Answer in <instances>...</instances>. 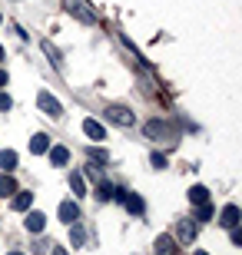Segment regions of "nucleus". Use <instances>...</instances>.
<instances>
[{"instance_id":"nucleus-1","label":"nucleus","mask_w":242,"mask_h":255,"mask_svg":"<svg viewBox=\"0 0 242 255\" xmlns=\"http://www.w3.org/2000/svg\"><path fill=\"white\" fill-rule=\"evenodd\" d=\"M66 10H70L80 23H86V27H93V23H96V13L90 10V3H86V0H66Z\"/></svg>"},{"instance_id":"nucleus-2","label":"nucleus","mask_w":242,"mask_h":255,"mask_svg":"<svg viewBox=\"0 0 242 255\" xmlns=\"http://www.w3.org/2000/svg\"><path fill=\"white\" fill-rule=\"evenodd\" d=\"M37 106H40V110H43L47 116H53V120H60V116H63V103H60V100H56L53 93H47V90H40Z\"/></svg>"},{"instance_id":"nucleus-3","label":"nucleus","mask_w":242,"mask_h":255,"mask_svg":"<svg viewBox=\"0 0 242 255\" xmlns=\"http://www.w3.org/2000/svg\"><path fill=\"white\" fill-rule=\"evenodd\" d=\"M143 132H146V139H156V142H163V139H173V129H169L163 120H149L146 126H143Z\"/></svg>"},{"instance_id":"nucleus-4","label":"nucleus","mask_w":242,"mask_h":255,"mask_svg":"<svg viewBox=\"0 0 242 255\" xmlns=\"http://www.w3.org/2000/svg\"><path fill=\"white\" fill-rule=\"evenodd\" d=\"M106 120L116 123V126H133L136 123V116H133L126 106H106Z\"/></svg>"},{"instance_id":"nucleus-5","label":"nucleus","mask_w":242,"mask_h":255,"mask_svg":"<svg viewBox=\"0 0 242 255\" xmlns=\"http://www.w3.org/2000/svg\"><path fill=\"white\" fill-rule=\"evenodd\" d=\"M153 249H156V255H176V252H179L176 239H173V236H166V232H163V236L156 239V246H153Z\"/></svg>"},{"instance_id":"nucleus-6","label":"nucleus","mask_w":242,"mask_h":255,"mask_svg":"<svg viewBox=\"0 0 242 255\" xmlns=\"http://www.w3.org/2000/svg\"><path fill=\"white\" fill-rule=\"evenodd\" d=\"M83 132H86L93 142H103V139H106V129H103V123H96V120H90V116L83 120Z\"/></svg>"},{"instance_id":"nucleus-7","label":"nucleus","mask_w":242,"mask_h":255,"mask_svg":"<svg viewBox=\"0 0 242 255\" xmlns=\"http://www.w3.org/2000/svg\"><path fill=\"white\" fill-rule=\"evenodd\" d=\"M23 226H27V232H43V229H47V216H43V212H27Z\"/></svg>"},{"instance_id":"nucleus-8","label":"nucleus","mask_w":242,"mask_h":255,"mask_svg":"<svg viewBox=\"0 0 242 255\" xmlns=\"http://www.w3.org/2000/svg\"><path fill=\"white\" fill-rule=\"evenodd\" d=\"M60 219L73 226L76 219H80V206H76V202H60Z\"/></svg>"},{"instance_id":"nucleus-9","label":"nucleus","mask_w":242,"mask_h":255,"mask_svg":"<svg viewBox=\"0 0 242 255\" xmlns=\"http://www.w3.org/2000/svg\"><path fill=\"white\" fill-rule=\"evenodd\" d=\"M50 152V162H53V166H66V162H70V149H66V146H53V149H47Z\"/></svg>"},{"instance_id":"nucleus-10","label":"nucleus","mask_w":242,"mask_h":255,"mask_svg":"<svg viewBox=\"0 0 242 255\" xmlns=\"http://www.w3.org/2000/svg\"><path fill=\"white\" fill-rule=\"evenodd\" d=\"M176 236L183 239V242H193V239H196V222H189V219H183V222L176 226Z\"/></svg>"},{"instance_id":"nucleus-11","label":"nucleus","mask_w":242,"mask_h":255,"mask_svg":"<svg viewBox=\"0 0 242 255\" xmlns=\"http://www.w3.org/2000/svg\"><path fill=\"white\" fill-rule=\"evenodd\" d=\"M226 229H233V226H239V206H226L223 209V219H219Z\"/></svg>"},{"instance_id":"nucleus-12","label":"nucleus","mask_w":242,"mask_h":255,"mask_svg":"<svg viewBox=\"0 0 242 255\" xmlns=\"http://www.w3.org/2000/svg\"><path fill=\"white\" fill-rule=\"evenodd\" d=\"M17 192V179L10 172H0V196H13Z\"/></svg>"},{"instance_id":"nucleus-13","label":"nucleus","mask_w":242,"mask_h":255,"mask_svg":"<svg viewBox=\"0 0 242 255\" xmlns=\"http://www.w3.org/2000/svg\"><path fill=\"white\" fill-rule=\"evenodd\" d=\"M0 169H3V172H13V169H17V152H13V149H3V152H0Z\"/></svg>"},{"instance_id":"nucleus-14","label":"nucleus","mask_w":242,"mask_h":255,"mask_svg":"<svg viewBox=\"0 0 242 255\" xmlns=\"http://www.w3.org/2000/svg\"><path fill=\"white\" fill-rule=\"evenodd\" d=\"M30 206H33V192H17V196H13V209H17V212H27Z\"/></svg>"},{"instance_id":"nucleus-15","label":"nucleus","mask_w":242,"mask_h":255,"mask_svg":"<svg viewBox=\"0 0 242 255\" xmlns=\"http://www.w3.org/2000/svg\"><path fill=\"white\" fill-rule=\"evenodd\" d=\"M50 149V136H43V132H37V136H33V139H30V152H47Z\"/></svg>"},{"instance_id":"nucleus-16","label":"nucleus","mask_w":242,"mask_h":255,"mask_svg":"<svg viewBox=\"0 0 242 255\" xmlns=\"http://www.w3.org/2000/svg\"><path fill=\"white\" fill-rule=\"evenodd\" d=\"M70 189H73L76 199H83V196H86V179L80 176V172H73V176H70Z\"/></svg>"},{"instance_id":"nucleus-17","label":"nucleus","mask_w":242,"mask_h":255,"mask_svg":"<svg viewBox=\"0 0 242 255\" xmlns=\"http://www.w3.org/2000/svg\"><path fill=\"white\" fill-rule=\"evenodd\" d=\"M189 202H193V206L209 202V189H206V186H193V189H189Z\"/></svg>"},{"instance_id":"nucleus-18","label":"nucleus","mask_w":242,"mask_h":255,"mask_svg":"<svg viewBox=\"0 0 242 255\" xmlns=\"http://www.w3.org/2000/svg\"><path fill=\"white\" fill-rule=\"evenodd\" d=\"M123 202H126V209H130L133 216H143V212H146V206H143L140 196H123Z\"/></svg>"},{"instance_id":"nucleus-19","label":"nucleus","mask_w":242,"mask_h":255,"mask_svg":"<svg viewBox=\"0 0 242 255\" xmlns=\"http://www.w3.org/2000/svg\"><path fill=\"white\" fill-rule=\"evenodd\" d=\"M43 53L50 57V63H53V66H63V57H60V50H56L50 40H43Z\"/></svg>"},{"instance_id":"nucleus-20","label":"nucleus","mask_w":242,"mask_h":255,"mask_svg":"<svg viewBox=\"0 0 242 255\" xmlns=\"http://www.w3.org/2000/svg\"><path fill=\"white\" fill-rule=\"evenodd\" d=\"M70 242H73V246H80V249H83V242H86V232L76 226V222H73V232H70Z\"/></svg>"},{"instance_id":"nucleus-21","label":"nucleus","mask_w":242,"mask_h":255,"mask_svg":"<svg viewBox=\"0 0 242 255\" xmlns=\"http://www.w3.org/2000/svg\"><path fill=\"white\" fill-rule=\"evenodd\" d=\"M86 156L93 162H110V152H103V149H86Z\"/></svg>"},{"instance_id":"nucleus-22","label":"nucleus","mask_w":242,"mask_h":255,"mask_svg":"<svg viewBox=\"0 0 242 255\" xmlns=\"http://www.w3.org/2000/svg\"><path fill=\"white\" fill-rule=\"evenodd\" d=\"M209 216H213V209H209V202H203V206L196 209V219H199V222H206Z\"/></svg>"},{"instance_id":"nucleus-23","label":"nucleus","mask_w":242,"mask_h":255,"mask_svg":"<svg viewBox=\"0 0 242 255\" xmlns=\"http://www.w3.org/2000/svg\"><path fill=\"white\" fill-rule=\"evenodd\" d=\"M149 162H153L156 169H166V156H163V152H153V156H149Z\"/></svg>"},{"instance_id":"nucleus-24","label":"nucleus","mask_w":242,"mask_h":255,"mask_svg":"<svg viewBox=\"0 0 242 255\" xmlns=\"http://www.w3.org/2000/svg\"><path fill=\"white\" fill-rule=\"evenodd\" d=\"M86 176L100 182V179H103V169H100V166H86Z\"/></svg>"},{"instance_id":"nucleus-25","label":"nucleus","mask_w":242,"mask_h":255,"mask_svg":"<svg viewBox=\"0 0 242 255\" xmlns=\"http://www.w3.org/2000/svg\"><path fill=\"white\" fill-rule=\"evenodd\" d=\"M229 239H233V246H242V232H239V226L229 229Z\"/></svg>"},{"instance_id":"nucleus-26","label":"nucleus","mask_w":242,"mask_h":255,"mask_svg":"<svg viewBox=\"0 0 242 255\" xmlns=\"http://www.w3.org/2000/svg\"><path fill=\"white\" fill-rule=\"evenodd\" d=\"M10 106H13V100L7 93H0V110H10Z\"/></svg>"},{"instance_id":"nucleus-27","label":"nucleus","mask_w":242,"mask_h":255,"mask_svg":"<svg viewBox=\"0 0 242 255\" xmlns=\"http://www.w3.org/2000/svg\"><path fill=\"white\" fill-rule=\"evenodd\" d=\"M50 255H66V249H63V246H56V249H53Z\"/></svg>"},{"instance_id":"nucleus-28","label":"nucleus","mask_w":242,"mask_h":255,"mask_svg":"<svg viewBox=\"0 0 242 255\" xmlns=\"http://www.w3.org/2000/svg\"><path fill=\"white\" fill-rule=\"evenodd\" d=\"M0 86H7V70H0Z\"/></svg>"},{"instance_id":"nucleus-29","label":"nucleus","mask_w":242,"mask_h":255,"mask_svg":"<svg viewBox=\"0 0 242 255\" xmlns=\"http://www.w3.org/2000/svg\"><path fill=\"white\" fill-rule=\"evenodd\" d=\"M3 57H7V50H3V47H0V60H3Z\"/></svg>"},{"instance_id":"nucleus-30","label":"nucleus","mask_w":242,"mask_h":255,"mask_svg":"<svg viewBox=\"0 0 242 255\" xmlns=\"http://www.w3.org/2000/svg\"><path fill=\"white\" fill-rule=\"evenodd\" d=\"M193 255H209V252H193Z\"/></svg>"},{"instance_id":"nucleus-31","label":"nucleus","mask_w":242,"mask_h":255,"mask_svg":"<svg viewBox=\"0 0 242 255\" xmlns=\"http://www.w3.org/2000/svg\"><path fill=\"white\" fill-rule=\"evenodd\" d=\"M7 255H23V252H7Z\"/></svg>"},{"instance_id":"nucleus-32","label":"nucleus","mask_w":242,"mask_h":255,"mask_svg":"<svg viewBox=\"0 0 242 255\" xmlns=\"http://www.w3.org/2000/svg\"><path fill=\"white\" fill-rule=\"evenodd\" d=\"M0 23H3V17H0Z\"/></svg>"}]
</instances>
